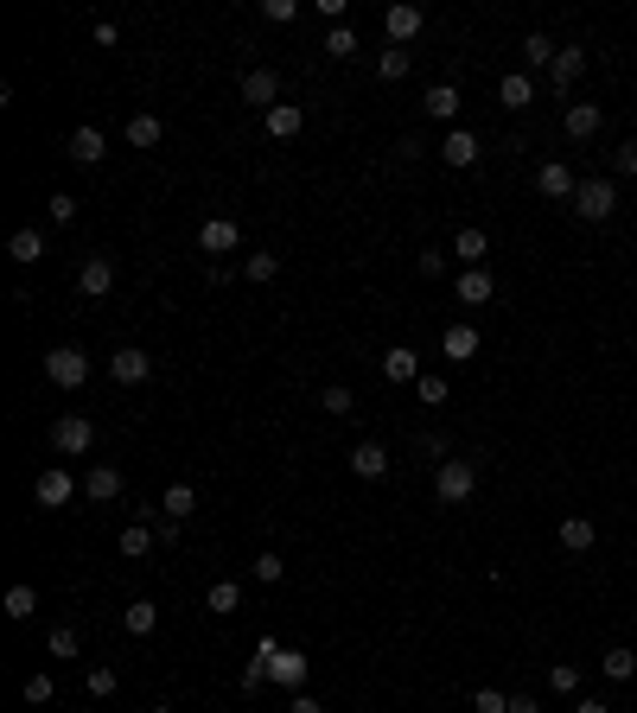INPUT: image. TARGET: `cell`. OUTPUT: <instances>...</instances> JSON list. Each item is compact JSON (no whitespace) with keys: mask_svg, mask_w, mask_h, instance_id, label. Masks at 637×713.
I'll list each match as a JSON object with an SVG mask.
<instances>
[{"mask_svg":"<svg viewBox=\"0 0 637 713\" xmlns=\"http://www.w3.org/2000/svg\"><path fill=\"white\" fill-rule=\"evenodd\" d=\"M472 491H478V465L446 452V459L434 465V497H440V503H472Z\"/></svg>","mask_w":637,"mask_h":713,"instance_id":"cell-1","label":"cell"},{"mask_svg":"<svg viewBox=\"0 0 637 713\" xmlns=\"http://www.w3.org/2000/svg\"><path fill=\"white\" fill-rule=\"evenodd\" d=\"M45 382L51 389H83V382H90V351H77V344L45 351Z\"/></svg>","mask_w":637,"mask_h":713,"instance_id":"cell-2","label":"cell"},{"mask_svg":"<svg viewBox=\"0 0 637 713\" xmlns=\"http://www.w3.org/2000/svg\"><path fill=\"white\" fill-rule=\"evenodd\" d=\"M90 446H96V421H90V414H58V421H51V452L83 459Z\"/></svg>","mask_w":637,"mask_h":713,"instance_id":"cell-3","label":"cell"},{"mask_svg":"<svg viewBox=\"0 0 637 713\" xmlns=\"http://www.w3.org/2000/svg\"><path fill=\"white\" fill-rule=\"evenodd\" d=\"M612 211H618V185H612V179H580L574 217H580V223H606Z\"/></svg>","mask_w":637,"mask_h":713,"instance_id":"cell-4","label":"cell"},{"mask_svg":"<svg viewBox=\"0 0 637 713\" xmlns=\"http://www.w3.org/2000/svg\"><path fill=\"white\" fill-rule=\"evenodd\" d=\"M77 491H83V478H71L64 465H45V472L32 478V503H39V510H64Z\"/></svg>","mask_w":637,"mask_h":713,"instance_id":"cell-5","label":"cell"},{"mask_svg":"<svg viewBox=\"0 0 637 713\" xmlns=\"http://www.w3.org/2000/svg\"><path fill=\"white\" fill-rule=\"evenodd\" d=\"M580 77H587V45H561V51H555V64H548V90L567 96Z\"/></svg>","mask_w":637,"mask_h":713,"instance_id":"cell-6","label":"cell"},{"mask_svg":"<svg viewBox=\"0 0 637 713\" xmlns=\"http://www.w3.org/2000/svg\"><path fill=\"white\" fill-rule=\"evenodd\" d=\"M243 249V230L230 217H204L198 223V255H236Z\"/></svg>","mask_w":637,"mask_h":713,"instance_id":"cell-7","label":"cell"},{"mask_svg":"<svg viewBox=\"0 0 637 713\" xmlns=\"http://www.w3.org/2000/svg\"><path fill=\"white\" fill-rule=\"evenodd\" d=\"M109 376H115V382H122V389H141V382L153 376V357L141 351V344H122V351H115V357H109Z\"/></svg>","mask_w":637,"mask_h":713,"instance_id":"cell-8","label":"cell"},{"mask_svg":"<svg viewBox=\"0 0 637 713\" xmlns=\"http://www.w3.org/2000/svg\"><path fill=\"white\" fill-rule=\"evenodd\" d=\"M421 26H427V13L415 7V0H395V7L383 13V32H389V45H408V39H421Z\"/></svg>","mask_w":637,"mask_h":713,"instance_id":"cell-9","label":"cell"},{"mask_svg":"<svg viewBox=\"0 0 637 713\" xmlns=\"http://www.w3.org/2000/svg\"><path fill=\"white\" fill-rule=\"evenodd\" d=\"M306 669H313V663H306L300 650H274V656H268V682H274V688H287V694H300V688H306Z\"/></svg>","mask_w":637,"mask_h":713,"instance_id":"cell-10","label":"cell"},{"mask_svg":"<svg viewBox=\"0 0 637 713\" xmlns=\"http://www.w3.org/2000/svg\"><path fill=\"white\" fill-rule=\"evenodd\" d=\"M478 344H485V338H478V325L453 319V325L440 332V357H446V363H472V357H478Z\"/></svg>","mask_w":637,"mask_h":713,"instance_id":"cell-11","label":"cell"},{"mask_svg":"<svg viewBox=\"0 0 637 713\" xmlns=\"http://www.w3.org/2000/svg\"><path fill=\"white\" fill-rule=\"evenodd\" d=\"M453 300H459V306H491V300H497V274H491V268H466V274L453 281Z\"/></svg>","mask_w":637,"mask_h":713,"instance_id":"cell-12","label":"cell"},{"mask_svg":"<svg viewBox=\"0 0 637 713\" xmlns=\"http://www.w3.org/2000/svg\"><path fill=\"white\" fill-rule=\"evenodd\" d=\"M243 102H249V109H274V102H281V77H274L268 71V64H255V71H243Z\"/></svg>","mask_w":637,"mask_h":713,"instance_id":"cell-13","label":"cell"},{"mask_svg":"<svg viewBox=\"0 0 637 713\" xmlns=\"http://www.w3.org/2000/svg\"><path fill=\"white\" fill-rule=\"evenodd\" d=\"M529 102H536V77H529V71H504V77H497V109L523 115Z\"/></svg>","mask_w":637,"mask_h":713,"instance_id":"cell-14","label":"cell"},{"mask_svg":"<svg viewBox=\"0 0 637 713\" xmlns=\"http://www.w3.org/2000/svg\"><path fill=\"white\" fill-rule=\"evenodd\" d=\"M109 287H115V262H109V255H83V268H77V293H83V300H102Z\"/></svg>","mask_w":637,"mask_h":713,"instance_id":"cell-15","label":"cell"},{"mask_svg":"<svg viewBox=\"0 0 637 713\" xmlns=\"http://www.w3.org/2000/svg\"><path fill=\"white\" fill-rule=\"evenodd\" d=\"M561 128H567V141H593V134L606 128V109H599V102H567Z\"/></svg>","mask_w":637,"mask_h":713,"instance_id":"cell-16","label":"cell"},{"mask_svg":"<svg viewBox=\"0 0 637 713\" xmlns=\"http://www.w3.org/2000/svg\"><path fill=\"white\" fill-rule=\"evenodd\" d=\"M478 153H485V147H478V134H472V128H446V141H440V160L453 166V172L478 166Z\"/></svg>","mask_w":637,"mask_h":713,"instance_id":"cell-17","label":"cell"},{"mask_svg":"<svg viewBox=\"0 0 637 713\" xmlns=\"http://www.w3.org/2000/svg\"><path fill=\"white\" fill-rule=\"evenodd\" d=\"M536 191H542V198H567V204H574L580 179H574V172H567L561 160H542V166H536Z\"/></svg>","mask_w":637,"mask_h":713,"instance_id":"cell-18","label":"cell"},{"mask_svg":"<svg viewBox=\"0 0 637 713\" xmlns=\"http://www.w3.org/2000/svg\"><path fill=\"white\" fill-rule=\"evenodd\" d=\"M83 497H90V503H115V497H122V472H115V465H90V472H83Z\"/></svg>","mask_w":637,"mask_h":713,"instance_id":"cell-19","label":"cell"},{"mask_svg":"<svg viewBox=\"0 0 637 713\" xmlns=\"http://www.w3.org/2000/svg\"><path fill=\"white\" fill-rule=\"evenodd\" d=\"M561 548H567V554L599 548V523H593V516H561Z\"/></svg>","mask_w":637,"mask_h":713,"instance_id":"cell-20","label":"cell"},{"mask_svg":"<svg viewBox=\"0 0 637 713\" xmlns=\"http://www.w3.org/2000/svg\"><path fill=\"white\" fill-rule=\"evenodd\" d=\"M389 446H376V440H364V446H351V472L357 478H389Z\"/></svg>","mask_w":637,"mask_h":713,"instance_id":"cell-21","label":"cell"},{"mask_svg":"<svg viewBox=\"0 0 637 713\" xmlns=\"http://www.w3.org/2000/svg\"><path fill=\"white\" fill-rule=\"evenodd\" d=\"M383 382H421V357L408 344H389L383 351Z\"/></svg>","mask_w":637,"mask_h":713,"instance_id":"cell-22","label":"cell"},{"mask_svg":"<svg viewBox=\"0 0 637 713\" xmlns=\"http://www.w3.org/2000/svg\"><path fill=\"white\" fill-rule=\"evenodd\" d=\"M262 121H268V134H274V141H294V134L306 128V109H300V102H274V109H268Z\"/></svg>","mask_w":637,"mask_h":713,"instance_id":"cell-23","label":"cell"},{"mask_svg":"<svg viewBox=\"0 0 637 713\" xmlns=\"http://www.w3.org/2000/svg\"><path fill=\"white\" fill-rule=\"evenodd\" d=\"M71 160H77V166H102V160H109L102 128H77V134H71Z\"/></svg>","mask_w":637,"mask_h":713,"instance_id":"cell-24","label":"cell"},{"mask_svg":"<svg viewBox=\"0 0 637 713\" xmlns=\"http://www.w3.org/2000/svg\"><path fill=\"white\" fill-rule=\"evenodd\" d=\"M421 109H427V115H434V121H453L459 109H466V96H459V90H453V83H434V90H427V96H421Z\"/></svg>","mask_w":637,"mask_h":713,"instance_id":"cell-25","label":"cell"},{"mask_svg":"<svg viewBox=\"0 0 637 713\" xmlns=\"http://www.w3.org/2000/svg\"><path fill=\"white\" fill-rule=\"evenodd\" d=\"M160 134H166V121H160V115H147V109H134V115H128V147H141V153H147V147H160Z\"/></svg>","mask_w":637,"mask_h":713,"instance_id":"cell-26","label":"cell"},{"mask_svg":"<svg viewBox=\"0 0 637 713\" xmlns=\"http://www.w3.org/2000/svg\"><path fill=\"white\" fill-rule=\"evenodd\" d=\"M7 255H13V262H20V268L45 262V236H39V230H32V223H26V230H13V236H7Z\"/></svg>","mask_w":637,"mask_h":713,"instance_id":"cell-27","label":"cell"},{"mask_svg":"<svg viewBox=\"0 0 637 713\" xmlns=\"http://www.w3.org/2000/svg\"><path fill=\"white\" fill-rule=\"evenodd\" d=\"M485 255H491V236H485V230H459V236H453V262L485 268Z\"/></svg>","mask_w":637,"mask_h":713,"instance_id":"cell-28","label":"cell"},{"mask_svg":"<svg viewBox=\"0 0 637 713\" xmlns=\"http://www.w3.org/2000/svg\"><path fill=\"white\" fill-rule=\"evenodd\" d=\"M122 631H128V637H153V631H160V605H153V599H134L128 612H122Z\"/></svg>","mask_w":637,"mask_h":713,"instance_id":"cell-29","label":"cell"},{"mask_svg":"<svg viewBox=\"0 0 637 713\" xmlns=\"http://www.w3.org/2000/svg\"><path fill=\"white\" fill-rule=\"evenodd\" d=\"M45 650L58 656V663H77V656H83V631H77V624H51Z\"/></svg>","mask_w":637,"mask_h":713,"instance_id":"cell-30","label":"cell"},{"mask_svg":"<svg viewBox=\"0 0 637 713\" xmlns=\"http://www.w3.org/2000/svg\"><path fill=\"white\" fill-rule=\"evenodd\" d=\"M555 39H548V32H529V39H523V71L529 77H536V71H548V64H555Z\"/></svg>","mask_w":637,"mask_h":713,"instance_id":"cell-31","label":"cell"},{"mask_svg":"<svg viewBox=\"0 0 637 713\" xmlns=\"http://www.w3.org/2000/svg\"><path fill=\"white\" fill-rule=\"evenodd\" d=\"M599 675H606V682H637V656L625 650V643H612V650L599 656Z\"/></svg>","mask_w":637,"mask_h":713,"instance_id":"cell-32","label":"cell"},{"mask_svg":"<svg viewBox=\"0 0 637 713\" xmlns=\"http://www.w3.org/2000/svg\"><path fill=\"white\" fill-rule=\"evenodd\" d=\"M0 612H7L13 624H26L32 612H39V593H32L26 580H20V586H7V599H0Z\"/></svg>","mask_w":637,"mask_h":713,"instance_id":"cell-33","label":"cell"},{"mask_svg":"<svg viewBox=\"0 0 637 713\" xmlns=\"http://www.w3.org/2000/svg\"><path fill=\"white\" fill-rule=\"evenodd\" d=\"M160 510L172 516V523H185V516H192V510H198V491H192V484H166V497H160Z\"/></svg>","mask_w":637,"mask_h":713,"instance_id":"cell-34","label":"cell"},{"mask_svg":"<svg viewBox=\"0 0 637 713\" xmlns=\"http://www.w3.org/2000/svg\"><path fill=\"white\" fill-rule=\"evenodd\" d=\"M408 71H415V58H408V51H402V45H389V51H383V58H376V77H383V83H402Z\"/></svg>","mask_w":637,"mask_h":713,"instance_id":"cell-35","label":"cell"},{"mask_svg":"<svg viewBox=\"0 0 637 713\" xmlns=\"http://www.w3.org/2000/svg\"><path fill=\"white\" fill-rule=\"evenodd\" d=\"M236 605H243V586H236V580H217L211 593H204V612H217V618L236 612Z\"/></svg>","mask_w":637,"mask_h":713,"instance_id":"cell-36","label":"cell"},{"mask_svg":"<svg viewBox=\"0 0 637 713\" xmlns=\"http://www.w3.org/2000/svg\"><path fill=\"white\" fill-rule=\"evenodd\" d=\"M274 274H281V255H268V249H255V255H243V281H274Z\"/></svg>","mask_w":637,"mask_h":713,"instance_id":"cell-37","label":"cell"},{"mask_svg":"<svg viewBox=\"0 0 637 713\" xmlns=\"http://www.w3.org/2000/svg\"><path fill=\"white\" fill-rule=\"evenodd\" d=\"M153 548H160V535H153L147 523H128V529H122V554H134V561H141V554H153Z\"/></svg>","mask_w":637,"mask_h":713,"instance_id":"cell-38","label":"cell"},{"mask_svg":"<svg viewBox=\"0 0 637 713\" xmlns=\"http://www.w3.org/2000/svg\"><path fill=\"white\" fill-rule=\"evenodd\" d=\"M325 58L351 64V58H357V32H351V26H332V32H325Z\"/></svg>","mask_w":637,"mask_h":713,"instance_id":"cell-39","label":"cell"},{"mask_svg":"<svg viewBox=\"0 0 637 713\" xmlns=\"http://www.w3.org/2000/svg\"><path fill=\"white\" fill-rule=\"evenodd\" d=\"M319 408H325V414H338V421H351V414H357V395H351V389H325V395H319Z\"/></svg>","mask_w":637,"mask_h":713,"instance_id":"cell-40","label":"cell"},{"mask_svg":"<svg viewBox=\"0 0 637 713\" xmlns=\"http://www.w3.org/2000/svg\"><path fill=\"white\" fill-rule=\"evenodd\" d=\"M249 573H255V580H262V586H274V580H281V573H287V561H281V554H255V561H249Z\"/></svg>","mask_w":637,"mask_h":713,"instance_id":"cell-41","label":"cell"},{"mask_svg":"<svg viewBox=\"0 0 637 713\" xmlns=\"http://www.w3.org/2000/svg\"><path fill=\"white\" fill-rule=\"evenodd\" d=\"M115 688H122V675H115L109 663H90V694H96V701H109Z\"/></svg>","mask_w":637,"mask_h":713,"instance_id":"cell-42","label":"cell"},{"mask_svg":"<svg viewBox=\"0 0 637 713\" xmlns=\"http://www.w3.org/2000/svg\"><path fill=\"white\" fill-rule=\"evenodd\" d=\"M262 20L268 26H294L300 20V0H262Z\"/></svg>","mask_w":637,"mask_h":713,"instance_id":"cell-43","label":"cell"},{"mask_svg":"<svg viewBox=\"0 0 637 713\" xmlns=\"http://www.w3.org/2000/svg\"><path fill=\"white\" fill-rule=\"evenodd\" d=\"M415 395H421L427 408H440V402H446V376H434V370H421V382H415Z\"/></svg>","mask_w":637,"mask_h":713,"instance_id":"cell-44","label":"cell"},{"mask_svg":"<svg viewBox=\"0 0 637 713\" xmlns=\"http://www.w3.org/2000/svg\"><path fill=\"white\" fill-rule=\"evenodd\" d=\"M548 688H555V694H580V669L574 663H555V669H548Z\"/></svg>","mask_w":637,"mask_h":713,"instance_id":"cell-45","label":"cell"},{"mask_svg":"<svg viewBox=\"0 0 637 713\" xmlns=\"http://www.w3.org/2000/svg\"><path fill=\"white\" fill-rule=\"evenodd\" d=\"M51 694H58V682H51L45 669H39V675H26V701H32V707H45Z\"/></svg>","mask_w":637,"mask_h":713,"instance_id":"cell-46","label":"cell"},{"mask_svg":"<svg viewBox=\"0 0 637 713\" xmlns=\"http://www.w3.org/2000/svg\"><path fill=\"white\" fill-rule=\"evenodd\" d=\"M472 713H510V694H497V688H478V694H472Z\"/></svg>","mask_w":637,"mask_h":713,"instance_id":"cell-47","label":"cell"},{"mask_svg":"<svg viewBox=\"0 0 637 713\" xmlns=\"http://www.w3.org/2000/svg\"><path fill=\"white\" fill-rule=\"evenodd\" d=\"M45 211H51V223H77V198H71V191H51Z\"/></svg>","mask_w":637,"mask_h":713,"instance_id":"cell-48","label":"cell"},{"mask_svg":"<svg viewBox=\"0 0 637 713\" xmlns=\"http://www.w3.org/2000/svg\"><path fill=\"white\" fill-rule=\"evenodd\" d=\"M415 268L427 274V281H440V274H446V249H421V255H415Z\"/></svg>","mask_w":637,"mask_h":713,"instance_id":"cell-49","label":"cell"},{"mask_svg":"<svg viewBox=\"0 0 637 713\" xmlns=\"http://www.w3.org/2000/svg\"><path fill=\"white\" fill-rule=\"evenodd\" d=\"M612 172H618V179H637V141H625L612 153Z\"/></svg>","mask_w":637,"mask_h":713,"instance_id":"cell-50","label":"cell"},{"mask_svg":"<svg viewBox=\"0 0 637 713\" xmlns=\"http://www.w3.org/2000/svg\"><path fill=\"white\" fill-rule=\"evenodd\" d=\"M255 688H268V663H262V656L243 663V694H255Z\"/></svg>","mask_w":637,"mask_h":713,"instance_id":"cell-51","label":"cell"},{"mask_svg":"<svg viewBox=\"0 0 637 713\" xmlns=\"http://www.w3.org/2000/svg\"><path fill=\"white\" fill-rule=\"evenodd\" d=\"M421 153H427V147L415 141V134H402V141H395V160H421Z\"/></svg>","mask_w":637,"mask_h":713,"instance_id":"cell-52","label":"cell"},{"mask_svg":"<svg viewBox=\"0 0 637 713\" xmlns=\"http://www.w3.org/2000/svg\"><path fill=\"white\" fill-rule=\"evenodd\" d=\"M90 39H96V45H102V51H109V45H115V39H122V32H115V26H109V20H96V26H90Z\"/></svg>","mask_w":637,"mask_h":713,"instance_id":"cell-53","label":"cell"},{"mask_svg":"<svg viewBox=\"0 0 637 713\" xmlns=\"http://www.w3.org/2000/svg\"><path fill=\"white\" fill-rule=\"evenodd\" d=\"M510 713H542V701L536 694H510Z\"/></svg>","mask_w":637,"mask_h":713,"instance_id":"cell-54","label":"cell"},{"mask_svg":"<svg viewBox=\"0 0 637 713\" xmlns=\"http://www.w3.org/2000/svg\"><path fill=\"white\" fill-rule=\"evenodd\" d=\"M574 713H612V707L599 701V694H580V701H574Z\"/></svg>","mask_w":637,"mask_h":713,"instance_id":"cell-55","label":"cell"},{"mask_svg":"<svg viewBox=\"0 0 637 713\" xmlns=\"http://www.w3.org/2000/svg\"><path fill=\"white\" fill-rule=\"evenodd\" d=\"M287 713H325V707L313 701V694H294V707H287Z\"/></svg>","mask_w":637,"mask_h":713,"instance_id":"cell-56","label":"cell"},{"mask_svg":"<svg viewBox=\"0 0 637 713\" xmlns=\"http://www.w3.org/2000/svg\"><path fill=\"white\" fill-rule=\"evenodd\" d=\"M147 713H172V707H147Z\"/></svg>","mask_w":637,"mask_h":713,"instance_id":"cell-57","label":"cell"},{"mask_svg":"<svg viewBox=\"0 0 637 713\" xmlns=\"http://www.w3.org/2000/svg\"><path fill=\"white\" fill-rule=\"evenodd\" d=\"M83 713H90V707H83Z\"/></svg>","mask_w":637,"mask_h":713,"instance_id":"cell-58","label":"cell"}]
</instances>
